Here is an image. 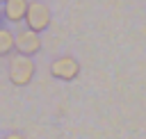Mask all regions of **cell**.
<instances>
[{"label": "cell", "instance_id": "7a4b0ae2", "mask_svg": "<svg viewBox=\"0 0 146 139\" xmlns=\"http://www.w3.org/2000/svg\"><path fill=\"white\" fill-rule=\"evenodd\" d=\"M25 25L34 32H46L50 27V9L46 2H39V0H32L27 2V14H25Z\"/></svg>", "mask_w": 146, "mask_h": 139}, {"label": "cell", "instance_id": "52a82bcc", "mask_svg": "<svg viewBox=\"0 0 146 139\" xmlns=\"http://www.w3.org/2000/svg\"><path fill=\"white\" fill-rule=\"evenodd\" d=\"M2 139H27V137H23V134H18V132H9V134H5Z\"/></svg>", "mask_w": 146, "mask_h": 139}, {"label": "cell", "instance_id": "3957f363", "mask_svg": "<svg viewBox=\"0 0 146 139\" xmlns=\"http://www.w3.org/2000/svg\"><path fill=\"white\" fill-rule=\"evenodd\" d=\"M50 75L62 82H73L80 75V62L71 55H62L50 62Z\"/></svg>", "mask_w": 146, "mask_h": 139}, {"label": "cell", "instance_id": "ba28073f", "mask_svg": "<svg viewBox=\"0 0 146 139\" xmlns=\"http://www.w3.org/2000/svg\"><path fill=\"white\" fill-rule=\"evenodd\" d=\"M5 2H9V0H0V5H5Z\"/></svg>", "mask_w": 146, "mask_h": 139}, {"label": "cell", "instance_id": "277c9868", "mask_svg": "<svg viewBox=\"0 0 146 139\" xmlns=\"http://www.w3.org/2000/svg\"><path fill=\"white\" fill-rule=\"evenodd\" d=\"M14 36H16L14 52H21V55L32 57V55H36V52L41 50V36H39V32H34V30H30V27H23V30H18Z\"/></svg>", "mask_w": 146, "mask_h": 139}, {"label": "cell", "instance_id": "8992f818", "mask_svg": "<svg viewBox=\"0 0 146 139\" xmlns=\"http://www.w3.org/2000/svg\"><path fill=\"white\" fill-rule=\"evenodd\" d=\"M16 46V36L9 27H0V57H9L14 52Z\"/></svg>", "mask_w": 146, "mask_h": 139}, {"label": "cell", "instance_id": "6da1fadb", "mask_svg": "<svg viewBox=\"0 0 146 139\" xmlns=\"http://www.w3.org/2000/svg\"><path fill=\"white\" fill-rule=\"evenodd\" d=\"M34 71H36V66H34L32 57L21 55V52L9 55L7 75H9V82H11L14 87H27V84L32 82V77H34Z\"/></svg>", "mask_w": 146, "mask_h": 139}, {"label": "cell", "instance_id": "5b68a950", "mask_svg": "<svg viewBox=\"0 0 146 139\" xmlns=\"http://www.w3.org/2000/svg\"><path fill=\"white\" fill-rule=\"evenodd\" d=\"M25 14H27V0H9L2 5V16L9 23L25 21Z\"/></svg>", "mask_w": 146, "mask_h": 139}]
</instances>
